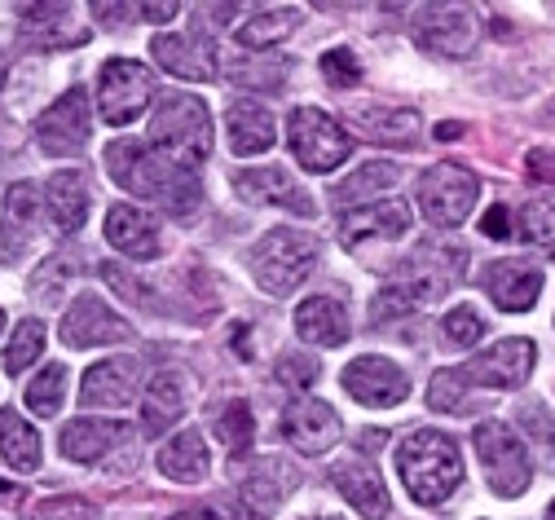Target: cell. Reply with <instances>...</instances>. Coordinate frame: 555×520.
Here are the masks:
<instances>
[{
  "label": "cell",
  "mask_w": 555,
  "mask_h": 520,
  "mask_svg": "<svg viewBox=\"0 0 555 520\" xmlns=\"http://www.w3.org/2000/svg\"><path fill=\"white\" fill-rule=\"evenodd\" d=\"M520 239L555 256V207L551 203H529L520 212Z\"/></svg>",
  "instance_id": "cell-38"
},
{
  "label": "cell",
  "mask_w": 555,
  "mask_h": 520,
  "mask_svg": "<svg viewBox=\"0 0 555 520\" xmlns=\"http://www.w3.org/2000/svg\"><path fill=\"white\" fill-rule=\"evenodd\" d=\"M551 111H555V106H551Z\"/></svg>",
  "instance_id": "cell-53"
},
{
  "label": "cell",
  "mask_w": 555,
  "mask_h": 520,
  "mask_svg": "<svg viewBox=\"0 0 555 520\" xmlns=\"http://www.w3.org/2000/svg\"><path fill=\"white\" fill-rule=\"evenodd\" d=\"M480 230L490 234V239H507V234H512V207H507V203H494L490 212H485Z\"/></svg>",
  "instance_id": "cell-45"
},
{
  "label": "cell",
  "mask_w": 555,
  "mask_h": 520,
  "mask_svg": "<svg viewBox=\"0 0 555 520\" xmlns=\"http://www.w3.org/2000/svg\"><path fill=\"white\" fill-rule=\"evenodd\" d=\"M27 520H98V507L80 494H57V498H40Z\"/></svg>",
  "instance_id": "cell-40"
},
{
  "label": "cell",
  "mask_w": 555,
  "mask_h": 520,
  "mask_svg": "<svg viewBox=\"0 0 555 520\" xmlns=\"http://www.w3.org/2000/svg\"><path fill=\"white\" fill-rule=\"evenodd\" d=\"M57 335L72 348H98V344H119L128 340V322L102 301V295H76V305L62 314Z\"/></svg>",
  "instance_id": "cell-16"
},
{
  "label": "cell",
  "mask_w": 555,
  "mask_h": 520,
  "mask_svg": "<svg viewBox=\"0 0 555 520\" xmlns=\"http://www.w3.org/2000/svg\"><path fill=\"white\" fill-rule=\"evenodd\" d=\"M467 376L459 366H446V370H437L433 376V384H428V406L433 410H450V415H463V410H472V393H467Z\"/></svg>",
  "instance_id": "cell-34"
},
{
  "label": "cell",
  "mask_w": 555,
  "mask_h": 520,
  "mask_svg": "<svg viewBox=\"0 0 555 520\" xmlns=\"http://www.w3.org/2000/svg\"><path fill=\"white\" fill-rule=\"evenodd\" d=\"M296 331L300 340L318 344V348H339L344 340H349V309H344V301H335V295H309V301L296 309Z\"/></svg>",
  "instance_id": "cell-24"
},
{
  "label": "cell",
  "mask_w": 555,
  "mask_h": 520,
  "mask_svg": "<svg viewBox=\"0 0 555 520\" xmlns=\"http://www.w3.org/2000/svg\"><path fill=\"white\" fill-rule=\"evenodd\" d=\"M0 459L14 472H36L40 468V432L23 423L14 410L0 415Z\"/></svg>",
  "instance_id": "cell-31"
},
{
  "label": "cell",
  "mask_w": 555,
  "mask_h": 520,
  "mask_svg": "<svg viewBox=\"0 0 555 520\" xmlns=\"http://www.w3.org/2000/svg\"><path fill=\"white\" fill-rule=\"evenodd\" d=\"M40 353H44V322L23 318L14 340L5 344V370H10V376H23V366H31Z\"/></svg>",
  "instance_id": "cell-37"
},
{
  "label": "cell",
  "mask_w": 555,
  "mask_h": 520,
  "mask_svg": "<svg viewBox=\"0 0 555 520\" xmlns=\"http://www.w3.org/2000/svg\"><path fill=\"white\" fill-rule=\"evenodd\" d=\"M287 141H292V155L300 160L305 173H335L353 155V137L322 106H296L287 119Z\"/></svg>",
  "instance_id": "cell-7"
},
{
  "label": "cell",
  "mask_w": 555,
  "mask_h": 520,
  "mask_svg": "<svg viewBox=\"0 0 555 520\" xmlns=\"http://www.w3.org/2000/svg\"><path fill=\"white\" fill-rule=\"evenodd\" d=\"M529 370H533V340H516L512 335V340H499L485 353H476L463 376L472 384H480V389L512 393V389H520L529 380Z\"/></svg>",
  "instance_id": "cell-14"
},
{
  "label": "cell",
  "mask_w": 555,
  "mask_h": 520,
  "mask_svg": "<svg viewBox=\"0 0 555 520\" xmlns=\"http://www.w3.org/2000/svg\"><path fill=\"white\" fill-rule=\"evenodd\" d=\"M168 520H217V511H203V507H190V511H177Z\"/></svg>",
  "instance_id": "cell-47"
},
{
  "label": "cell",
  "mask_w": 555,
  "mask_h": 520,
  "mask_svg": "<svg viewBox=\"0 0 555 520\" xmlns=\"http://www.w3.org/2000/svg\"><path fill=\"white\" fill-rule=\"evenodd\" d=\"M0 327H5V314H0Z\"/></svg>",
  "instance_id": "cell-51"
},
{
  "label": "cell",
  "mask_w": 555,
  "mask_h": 520,
  "mask_svg": "<svg viewBox=\"0 0 555 520\" xmlns=\"http://www.w3.org/2000/svg\"><path fill=\"white\" fill-rule=\"evenodd\" d=\"M31 216H36V186L18 181V186L10 190V212H5V226H10V234H18V230L27 234Z\"/></svg>",
  "instance_id": "cell-43"
},
{
  "label": "cell",
  "mask_w": 555,
  "mask_h": 520,
  "mask_svg": "<svg viewBox=\"0 0 555 520\" xmlns=\"http://www.w3.org/2000/svg\"><path fill=\"white\" fill-rule=\"evenodd\" d=\"M128 436L132 432L115 419H72L57 436V451L76 464H106V455L119 451Z\"/></svg>",
  "instance_id": "cell-22"
},
{
  "label": "cell",
  "mask_w": 555,
  "mask_h": 520,
  "mask_svg": "<svg viewBox=\"0 0 555 520\" xmlns=\"http://www.w3.org/2000/svg\"><path fill=\"white\" fill-rule=\"evenodd\" d=\"M322 520H335V516H322Z\"/></svg>",
  "instance_id": "cell-52"
},
{
  "label": "cell",
  "mask_w": 555,
  "mask_h": 520,
  "mask_svg": "<svg viewBox=\"0 0 555 520\" xmlns=\"http://www.w3.org/2000/svg\"><path fill=\"white\" fill-rule=\"evenodd\" d=\"M349 119L358 124V132H366L379 145H410L414 132H420V115L388 102H358L349 106Z\"/></svg>",
  "instance_id": "cell-26"
},
{
  "label": "cell",
  "mask_w": 555,
  "mask_h": 520,
  "mask_svg": "<svg viewBox=\"0 0 555 520\" xmlns=\"http://www.w3.org/2000/svg\"><path fill=\"white\" fill-rule=\"evenodd\" d=\"M181 415H185L181 384H177L172 370H164V376L151 380V393H146V402H142V428H146L151 436H164Z\"/></svg>",
  "instance_id": "cell-30"
},
{
  "label": "cell",
  "mask_w": 555,
  "mask_h": 520,
  "mask_svg": "<svg viewBox=\"0 0 555 520\" xmlns=\"http://www.w3.org/2000/svg\"><path fill=\"white\" fill-rule=\"evenodd\" d=\"M525 173H529L533 186L555 190V151H546V145H533V151L525 155Z\"/></svg>",
  "instance_id": "cell-44"
},
{
  "label": "cell",
  "mask_w": 555,
  "mask_h": 520,
  "mask_svg": "<svg viewBox=\"0 0 555 520\" xmlns=\"http://www.w3.org/2000/svg\"><path fill=\"white\" fill-rule=\"evenodd\" d=\"M283 436L305 455H326L339 441V415H335L331 402H318V397L292 402L287 415H283Z\"/></svg>",
  "instance_id": "cell-18"
},
{
  "label": "cell",
  "mask_w": 555,
  "mask_h": 520,
  "mask_svg": "<svg viewBox=\"0 0 555 520\" xmlns=\"http://www.w3.org/2000/svg\"><path fill=\"white\" fill-rule=\"evenodd\" d=\"M322 80L331 85V89H353V85H362V62H358V53L353 49H326L322 53Z\"/></svg>",
  "instance_id": "cell-39"
},
{
  "label": "cell",
  "mask_w": 555,
  "mask_h": 520,
  "mask_svg": "<svg viewBox=\"0 0 555 520\" xmlns=\"http://www.w3.org/2000/svg\"><path fill=\"white\" fill-rule=\"evenodd\" d=\"M401 177V168L397 164H388V160H379V164H366V168H358L344 186H335V194H331V203L335 207H353V203H362V199H375L379 190H388L392 181Z\"/></svg>",
  "instance_id": "cell-33"
},
{
  "label": "cell",
  "mask_w": 555,
  "mask_h": 520,
  "mask_svg": "<svg viewBox=\"0 0 555 520\" xmlns=\"http://www.w3.org/2000/svg\"><path fill=\"white\" fill-rule=\"evenodd\" d=\"M331 481H335V490L344 498H349V507H358L366 520H384L388 516V490H384V481H379V472L371 464L344 459V464L331 468Z\"/></svg>",
  "instance_id": "cell-25"
},
{
  "label": "cell",
  "mask_w": 555,
  "mask_h": 520,
  "mask_svg": "<svg viewBox=\"0 0 555 520\" xmlns=\"http://www.w3.org/2000/svg\"><path fill=\"white\" fill-rule=\"evenodd\" d=\"M137 14H142V18H151V23H172V18L181 14V5H177V0H168V5H142Z\"/></svg>",
  "instance_id": "cell-46"
},
{
  "label": "cell",
  "mask_w": 555,
  "mask_h": 520,
  "mask_svg": "<svg viewBox=\"0 0 555 520\" xmlns=\"http://www.w3.org/2000/svg\"><path fill=\"white\" fill-rule=\"evenodd\" d=\"M155 98V76L146 62H132V58H111L98 76V115L102 124H132Z\"/></svg>",
  "instance_id": "cell-8"
},
{
  "label": "cell",
  "mask_w": 555,
  "mask_h": 520,
  "mask_svg": "<svg viewBox=\"0 0 555 520\" xmlns=\"http://www.w3.org/2000/svg\"><path fill=\"white\" fill-rule=\"evenodd\" d=\"M397 472L414 503L441 507L463 481V455H459L454 436H446L437 428H420L397 445Z\"/></svg>",
  "instance_id": "cell-2"
},
{
  "label": "cell",
  "mask_w": 555,
  "mask_h": 520,
  "mask_svg": "<svg viewBox=\"0 0 555 520\" xmlns=\"http://www.w3.org/2000/svg\"><path fill=\"white\" fill-rule=\"evenodd\" d=\"M318 265V239L292 226L269 230L251 248V274L269 295H292Z\"/></svg>",
  "instance_id": "cell-5"
},
{
  "label": "cell",
  "mask_w": 555,
  "mask_h": 520,
  "mask_svg": "<svg viewBox=\"0 0 555 520\" xmlns=\"http://www.w3.org/2000/svg\"><path fill=\"white\" fill-rule=\"evenodd\" d=\"M476 194H480V181L463 164H433L420 177V207L441 234L463 226L467 212L476 207Z\"/></svg>",
  "instance_id": "cell-9"
},
{
  "label": "cell",
  "mask_w": 555,
  "mask_h": 520,
  "mask_svg": "<svg viewBox=\"0 0 555 520\" xmlns=\"http://www.w3.org/2000/svg\"><path fill=\"white\" fill-rule=\"evenodd\" d=\"M344 393L362 406H401L410 397V376L388 357H358L344 366Z\"/></svg>",
  "instance_id": "cell-15"
},
{
  "label": "cell",
  "mask_w": 555,
  "mask_h": 520,
  "mask_svg": "<svg viewBox=\"0 0 555 520\" xmlns=\"http://www.w3.org/2000/svg\"><path fill=\"white\" fill-rule=\"evenodd\" d=\"M151 141L181 173L203 168V160L212 155V119H207V106L190 93L164 98L155 106V119H151Z\"/></svg>",
  "instance_id": "cell-3"
},
{
  "label": "cell",
  "mask_w": 555,
  "mask_h": 520,
  "mask_svg": "<svg viewBox=\"0 0 555 520\" xmlns=\"http://www.w3.org/2000/svg\"><path fill=\"white\" fill-rule=\"evenodd\" d=\"M480 335H485V318H480L472 305L450 309V314H446V322H441V340H446L450 348H472Z\"/></svg>",
  "instance_id": "cell-41"
},
{
  "label": "cell",
  "mask_w": 555,
  "mask_h": 520,
  "mask_svg": "<svg viewBox=\"0 0 555 520\" xmlns=\"http://www.w3.org/2000/svg\"><path fill=\"white\" fill-rule=\"evenodd\" d=\"M546 520H555V503H551V507H546Z\"/></svg>",
  "instance_id": "cell-50"
},
{
  "label": "cell",
  "mask_w": 555,
  "mask_h": 520,
  "mask_svg": "<svg viewBox=\"0 0 555 520\" xmlns=\"http://www.w3.org/2000/svg\"><path fill=\"white\" fill-rule=\"evenodd\" d=\"M106 173L137 199H151L164 203L168 212H185L198 199L194 173H181L177 164H168L164 155H151L142 141L119 137L106 145Z\"/></svg>",
  "instance_id": "cell-1"
},
{
  "label": "cell",
  "mask_w": 555,
  "mask_h": 520,
  "mask_svg": "<svg viewBox=\"0 0 555 520\" xmlns=\"http://www.w3.org/2000/svg\"><path fill=\"white\" fill-rule=\"evenodd\" d=\"M296 485H300V477L287 459H260L243 477V490L234 498V520H269L278 507L287 503V494Z\"/></svg>",
  "instance_id": "cell-13"
},
{
  "label": "cell",
  "mask_w": 555,
  "mask_h": 520,
  "mask_svg": "<svg viewBox=\"0 0 555 520\" xmlns=\"http://www.w3.org/2000/svg\"><path fill=\"white\" fill-rule=\"evenodd\" d=\"M318 376H322V366H318L309 353H283V357H278V380L292 384L296 393L313 389V384H318Z\"/></svg>",
  "instance_id": "cell-42"
},
{
  "label": "cell",
  "mask_w": 555,
  "mask_h": 520,
  "mask_svg": "<svg viewBox=\"0 0 555 520\" xmlns=\"http://www.w3.org/2000/svg\"><path fill=\"white\" fill-rule=\"evenodd\" d=\"M151 49H155V62L164 71H172V76H181V80H198V85L217 80V58L198 40V31L194 36H155Z\"/></svg>",
  "instance_id": "cell-23"
},
{
  "label": "cell",
  "mask_w": 555,
  "mask_h": 520,
  "mask_svg": "<svg viewBox=\"0 0 555 520\" xmlns=\"http://www.w3.org/2000/svg\"><path fill=\"white\" fill-rule=\"evenodd\" d=\"M296 23H300V10H292V5H283V10H256V14L234 31V40H238L243 49H269V45H278L283 36H292Z\"/></svg>",
  "instance_id": "cell-32"
},
{
  "label": "cell",
  "mask_w": 555,
  "mask_h": 520,
  "mask_svg": "<svg viewBox=\"0 0 555 520\" xmlns=\"http://www.w3.org/2000/svg\"><path fill=\"white\" fill-rule=\"evenodd\" d=\"M106 243L115 252H124L128 261H155L159 256V226L155 216L132 207V203H115L106 212Z\"/></svg>",
  "instance_id": "cell-21"
},
{
  "label": "cell",
  "mask_w": 555,
  "mask_h": 520,
  "mask_svg": "<svg viewBox=\"0 0 555 520\" xmlns=\"http://www.w3.org/2000/svg\"><path fill=\"white\" fill-rule=\"evenodd\" d=\"M414 40L441 58H467L480 40V10L472 5H424L414 14Z\"/></svg>",
  "instance_id": "cell-12"
},
{
  "label": "cell",
  "mask_w": 555,
  "mask_h": 520,
  "mask_svg": "<svg viewBox=\"0 0 555 520\" xmlns=\"http://www.w3.org/2000/svg\"><path fill=\"white\" fill-rule=\"evenodd\" d=\"M93 137V111H89V89L76 85L62 93L40 119H36V141L44 155H80Z\"/></svg>",
  "instance_id": "cell-11"
},
{
  "label": "cell",
  "mask_w": 555,
  "mask_h": 520,
  "mask_svg": "<svg viewBox=\"0 0 555 520\" xmlns=\"http://www.w3.org/2000/svg\"><path fill=\"white\" fill-rule=\"evenodd\" d=\"M207 468H212V459H207V445L198 432H181L172 436L164 451H159V472L177 485H194L207 477Z\"/></svg>",
  "instance_id": "cell-29"
},
{
  "label": "cell",
  "mask_w": 555,
  "mask_h": 520,
  "mask_svg": "<svg viewBox=\"0 0 555 520\" xmlns=\"http://www.w3.org/2000/svg\"><path fill=\"white\" fill-rule=\"evenodd\" d=\"M472 445H476V459L485 468V481H490L494 494L503 498H520L533 481V464H529V451L525 441L507 428V423H480L472 432Z\"/></svg>",
  "instance_id": "cell-6"
},
{
  "label": "cell",
  "mask_w": 555,
  "mask_h": 520,
  "mask_svg": "<svg viewBox=\"0 0 555 520\" xmlns=\"http://www.w3.org/2000/svg\"><path fill=\"white\" fill-rule=\"evenodd\" d=\"M234 190L247 203H278V207H292L296 216H313V199L296 186V177L287 168H278V164H269V168H243L234 177Z\"/></svg>",
  "instance_id": "cell-20"
},
{
  "label": "cell",
  "mask_w": 555,
  "mask_h": 520,
  "mask_svg": "<svg viewBox=\"0 0 555 520\" xmlns=\"http://www.w3.org/2000/svg\"><path fill=\"white\" fill-rule=\"evenodd\" d=\"M384 436H388V432H379V428L371 432V428H366V432H362V451H379V445H384Z\"/></svg>",
  "instance_id": "cell-48"
},
{
  "label": "cell",
  "mask_w": 555,
  "mask_h": 520,
  "mask_svg": "<svg viewBox=\"0 0 555 520\" xmlns=\"http://www.w3.org/2000/svg\"><path fill=\"white\" fill-rule=\"evenodd\" d=\"M62 393H66V366L53 362V366H44L40 376L27 384V406H31L40 419H53L57 406H62Z\"/></svg>",
  "instance_id": "cell-36"
},
{
  "label": "cell",
  "mask_w": 555,
  "mask_h": 520,
  "mask_svg": "<svg viewBox=\"0 0 555 520\" xmlns=\"http://www.w3.org/2000/svg\"><path fill=\"white\" fill-rule=\"evenodd\" d=\"M405 234H410V203H401V199L358 207L339 220V243L353 256H366V265H375V256Z\"/></svg>",
  "instance_id": "cell-10"
},
{
  "label": "cell",
  "mask_w": 555,
  "mask_h": 520,
  "mask_svg": "<svg viewBox=\"0 0 555 520\" xmlns=\"http://www.w3.org/2000/svg\"><path fill=\"white\" fill-rule=\"evenodd\" d=\"M137 389H142V357H106L85 370L80 397L93 410H115V406H128Z\"/></svg>",
  "instance_id": "cell-17"
},
{
  "label": "cell",
  "mask_w": 555,
  "mask_h": 520,
  "mask_svg": "<svg viewBox=\"0 0 555 520\" xmlns=\"http://www.w3.org/2000/svg\"><path fill=\"white\" fill-rule=\"evenodd\" d=\"M467 274V248L454 234H433L424 243H414L410 256H401L397 287L410 295L414 305H428L437 295L454 291Z\"/></svg>",
  "instance_id": "cell-4"
},
{
  "label": "cell",
  "mask_w": 555,
  "mask_h": 520,
  "mask_svg": "<svg viewBox=\"0 0 555 520\" xmlns=\"http://www.w3.org/2000/svg\"><path fill=\"white\" fill-rule=\"evenodd\" d=\"M542 282H546V274L529 261H494L485 269V287H490L494 305L503 314H529L542 295Z\"/></svg>",
  "instance_id": "cell-19"
},
{
  "label": "cell",
  "mask_w": 555,
  "mask_h": 520,
  "mask_svg": "<svg viewBox=\"0 0 555 520\" xmlns=\"http://www.w3.org/2000/svg\"><path fill=\"white\" fill-rule=\"evenodd\" d=\"M225 119H230V145H234V155H260V151H269L273 137H278L273 115H269L256 98L230 102Z\"/></svg>",
  "instance_id": "cell-28"
},
{
  "label": "cell",
  "mask_w": 555,
  "mask_h": 520,
  "mask_svg": "<svg viewBox=\"0 0 555 520\" xmlns=\"http://www.w3.org/2000/svg\"><path fill=\"white\" fill-rule=\"evenodd\" d=\"M44 194H49L53 226L62 234H76L85 226V216H89V181H85V173H76V168L53 173L49 186H44Z\"/></svg>",
  "instance_id": "cell-27"
},
{
  "label": "cell",
  "mask_w": 555,
  "mask_h": 520,
  "mask_svg": "<svg viewBox=\"0 0 555 520\" xmlns=\"http://www.w3.org/2000/svg\"><path fill=\"white\" fill-rule=\"evenodd\" d=\"M437 137L446 141V137H459V124H437Z\"/></svg>",
  "instance_id": "cell-49"
},
{
  "label": "cell",
  "mask_w": 555,
  "mask_h": 520,
  "mask_svg": "<svg viewBox=\"0 0 555 520\" xmlns=\"http://www.w3.org/2000/svg\"><path fill=\"white\" fill-rule=\"evenodd\" d=\"M217 436L230 451V459H243L251 451V436H256V423H251V406L247 402H230L217 419Z\"/></svg>",
  "instance_id": "cell-35"
}]
</instances>
